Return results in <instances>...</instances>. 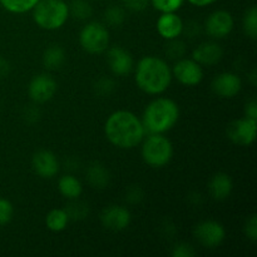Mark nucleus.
Masks as SVG:
<instances>
[{"label":"nucleus","mask_w":257,"mask_h":257,"mask_svg":"<svg viewBox=\"0 0 257 257\" xmlns=\"http://www.w3.org/2000/svg\"><path fill=\"white\" fill-rule=\"evenodd\" d=\"M104 132L113 146L122 150H131L142 142L146 128L135 113L130 110H117L105 120Z\"/></svg>","instance_id":"f257e3e1"},{"label":"nucleus","mask_w":257,"mask_h":257,"mask_svg":"<svg viewBox=\"0 0 257 257\" xmlns=\"http://www.w3.org/2000/svg\"><path fill=\"white\" fill-rule=\"evenodd\" d=\"M172 82V70L167 63L158 57L148 55L138 62L136 68V83L147 94L166 92Z\"/></svg>","instance_id":"f03ea898"},{"label":"nucleus","mask_w":257,"mask_h":257,"mask_svg":"<svg viewBox=\"0 0 257 257\" xmlns=\"http://www.w3.org/2000/svg\"><path fill=\"white\" fill-rule=\"evenodd\" d=\"M180 108L168 98H157L147 105L143 114V125L150 133L168 132L177 123Z\"/></svg>","instance_id":"7ed1b4c3"},{"label":"nucleus","mask_w":257,"mask_h":257,"mask_svg":"<svg viewBox=\"0 0 257 257\" xmlns=\"http://www.w3.org/2000/svg\"><path fill=\"white\" fill-rule=\"evenodd\" d=\"M69 15V7L63 0H39L33 8V19L44 30L60 29Z\"/></svg>","instance_id":"20e7f679"},{"label":"nucleus","mask_w":257,"mask_h":257,"mask_svg":"<svg viewBox=\"0 0 257 257\" xmlns=\"http://www.w3.org/2000/svg\"><path fill=\"white\" fill-rule=\"evenodd\" d=\"M142 158L148 166L155 168L163 167L173 156V146L162 133H151L142 145Z\"/></svg>","instance_id":"39448f33"},{"label":"nucleus","mask_w":257,"mask_h":257,"mask_svg":"<svg viewBox=\"0 0 257 257\" xmlns=\"http://www.w3.org/2000/svg\"><path fill=\"white\" fill-rule=\"evenodd\" d=\"M79 43L87 53L100 54L109 47V32L100 23L92 22L80 30Z\"/></svg>","instance_id":"423d86ee"},{"label":"nucleus","mask_w":257,"mask_h":257,"mask_svg":"<svg viewBox=\"0 0 257 257\" xmlns=\"http://www.w3.org/2000/svg\"><path fill=\"white\" fill-rule=\"evenodd\" d=\"M195 236L198 242L208 248H215L223 242L226 237L225 227L217 221H202L195 227Z\"/></svg>","instance_id":"0eeeda50"},{"label":"nucleus","mask_w":257,"mask_h":257,"mask_svg":"<svg viewBox=\"0 0 257 257\" xmlns=\"http://www.w3.org/2000/svg\"><path fill=\"white\" fill-rule=\"evenodd\" d=\"M257 120L251 118H240L231 122L227 127V137L238 146L252 145L256 138Z\"/></svg>","instance_id":"6e6552de"},{"label":"nucleus","mask_w":257,"mask_h":257,"mask_svg":"<svg viewBox=\"0 0 257 257\" xmlns=\"http://www.w3.org/2000/svg\"><path fill=\"white\" fill-rule=\"evenodd\" d=\"M171 70L172 77H175L181 84L188 87L200 84L203 79L202 65L193 59H180Z\"/></svg>","instance_id":"1a4fd4ad"},{"label":"nucleus","mask_w":257,"mask_h":257,"mask_svg":"<svg viewBox=\"0 0 257 257\" xmlns=\"http://www.w3.org/2000/svg\"><path fill=\"white\" fill-rule=\"evenodd\" d=\"M58 89L57 82L49 74L35 75L29 83L28 93L35 103H45L52 99Z\"/></svg>","instance_id":"9d476101"},{"label":"nucleus","mask_w":257,"mask_h":257,"mask_svg":"<svg viewBox=\"0 0 257 257\" xmlns=\"http://www.w3.org/2000/svg\"><path fill=\"white\" fill-rule=\"evenodd\" d=\"M206 32L215 39H222L227 37L233 29V18L226 10L213 12L206 20Z\"/></svg>","instance_id":"9b49d317"},{"label":"nucleus","mask_w":257,"mask_h":257,"mask_svg":"<svg viewBox=\"0 0 257 257\" xmlns=\"http://www.w3.org/2000/svg\"><path fill=\"white\" fill-rule=\"evenodd\" d=\"M100 221L107 230L118 232L125 230L130 226L131 212L123 206L113 205L103 210Z\"/></svg>","instance_id":"f8f14e48"},{"label":"nucleus","mask_w":257,"mask_h":257,"mask_svg":"<svg viewBox=\"0 0 257 257\" xmlns=\"http://www.w3.org/2000/svg\"><path fill=\"white\" fill-rule=\"evenodd\" d=\"M212 90L221 98H232L240 93L242 88L241 78L235 73L225 72L218 74L212 82Z\"/></svg>","instance_id":"ddd939ff"},{"label":"nucleus","mask_w":257,"mask_h":257,"mask_svg":"<svg viewBox=\"0 0 257 257\" xmlns=\"http://www.w3.org/2000/svg\"><path fill=\"white\" fill-rule=\"evenodd\" d=\"M107 62L109 69L115 75H125L133 69L132 55L122 47L109 48L107 53Z\"/></svg>","instance_id":"4468645a"},{"label":"nucleus","mask_w":257,"mask_h":257,"mask_svg":"<svg viewBox=\"0 0 257 257\" xmlns=\"http://www.w3.org/2000/svg\"><path fill=\"white\" fill-rule=\"evenodd\" d=\"M32 166L34 172L42 178H53L59 171V162L50 151H39L33 156Z\"/></svg>","instance_id":"2eb2a0df"},{"label":"nucleus","mask_w":257,"mask_h":257,"mask_svg":"<svg viewBox=\"0 0 257 257\" xmlns=\"http://www.w3.org/2000/svg\"><path fill=\"white\" fill-rule=\"evenodd\" d=\"M157 32L163 39H177L183 32V22L176 13H162L157 20Z\"/></svg>","instance_id":"dca6fc26"},{"label":"nucleus","mask_w":257,"mask_h":257,"mask_svg":"<svg viewBox=\"0 0 257 257\" xmlns=\"http://www.w3.org/2000/svg\"><path fill=\"white\" fill-rule=\"evenodd\" d=\"M223 50L220 44L215 42L201 43L192 53V59L200 65H215L222 59Z\"/></svg>","instance_id":"f3484780"},{"label":"nucleus","mask_w":257,"mask_h":257,"mask_svg":"<svg viewBox=\"0 0 257 257\" xmlns=\"http://www.w3.org/2000/svg\"><path fill=\"white\" fill-rule=\"evenodd\" d=\"M233 183L230 176L227 173H216L210 181L208 185V190H210V195L212 196L215 200L223 201L228 198V196L232 192Z\"/></svg>","instance_id":"a211bd4d"},{"label":"nucleus","mask_w":257,"mask_h":257,"mask_svg":"<svg viewBox=\"0 0 257 257\" xmlns=\"http://www.w3.org/2000/svg\"><path fill=\"white\" fill-rule=\"evenodd\" d=\"M58 188L62 196H64L68 200H77L82 195V183L77 177L72 175H65L60 177L58 182Z\"/></svg>","instance_id":"6ab92c4d"},{"label":"nucleus","mask_w":257,"mask_h":257,"mask_svg":"<svg viewBox=\"0 0 257 257\" xmlns=\"http://www.w3.org/2000/svg\"><path fill=\"white\" fill-rule=\"evenodd\" d=\"M88 182L94 188H105L109 183V172L107 168L100 163H93L87 171Z\"/></svg>","instance_id":"aec40b11"},{"label":"nucleus","mask_w":257,"mask_h":257,"mask_svg":"<svg viewBox=\"0 0 257 257\" xmlns=\"http://www.w3.org/2000/svg\"><path fill=\"white\" fill-rule=\"evenodd\" d=\"M65 62V53L59 45H50L44 50L43 54V64L47 69L57 70L63 67Z\"/></svg>","instance_id":"412c9836"},{"label":"nucleus","mask_w":257,"mask_h":257,"mask_svg":"<svg viewBox=\"0 0 257 257\" xmlns=\"http://www.w3.org/2000/svg\"><path fill=\"white\" fill-rule=\"evenodd\" d=\"M68 222H69V216L67 211L62 208H54L50 211L45 217V225L48 230L52 232H62L67 228Z\"/></svg>","instance_id":"4be33fe9"},{"label":"nucleus","mask_w":257,"mask_h":257,"mask_svg":"<svg viewBox=\"0 0 257 257\" xmlns=\"http://www.w3.org/2000/svg\"><path fill=\"white\" fill-rule=\"evenodd\" d=\"M38 2L39 0H0V4L8 12L14 13V14H24L33 10Z\"/></svg>","instance_id":"5701e85b"},{"label":"nucleus","mask_w":257,"mask_h":257,"mask_svg":"<svg viewBox=\"0 0 257 257\" xmlns=\"http://www.w3.org/2000/svg\"><path fill=\"white\" fill-rule=\"evenodd\" d=\"M69 7V14L77 19L84 20L92 15V7L85 0H73Z\"/></svg>","instance_id":"b1692460"},{"label":"nucleus","mask_w":257,"mask_h":257,"mask_svg":"<svg viewBox=\"0 0 257 257\" xmlns=\"http://www.w3.org/2000/svg\"><path fill=\"white\" fill-rule=\"evenodd\" d=\"M243 29L247 37L251 39H256L257 37V9L256 7H251L246 12L245 18H243Z\"/></svg>","instance_id":"393cba45"},{"label":"nucleus","mask_w":257,"mask_h":257,"mask_svg":"<svg viewBox=\"0 0 257 257\" xmlns=\"http://www.w3.org/2000/svg\"><path fill=\"white\" fill-rule=\"evenodd\" d=\"M185 0H151L156 10L161 13H176Z\"/></svg>","instance_id":"a878e982"},{"label":"nucleus","mask_w":257,"mask_h":257,"mask_svg":"<svg viewBox=\"0 0 257 257\" xmlns=\"http://www.w3.org/2000/svg\"><path fill=\"white\" fill-rule=\"evenodd\" d=\"M105 22L109 25H120L125 19L124 10L117 5H112L104 13Z\"/></svg>","instance_id":"bb28decb"},{"label":"nucleus","mask_w":257,"mask_h":257,"mask_svg":"<svg viewBox=\"0 0 257 257\" xmlns=\"http://www.w3.org/2000/svg\"><path fill=\"white\" fill-rule=\"evenodd\" d=\"M14 213V208L10 201L5 198H0V226H4L10 222Z\"/></svg>","instance_id":"cd10ccee"},{"label":"nucleus","mask_w":257,"mask_h":257,"mask_svg":"<svg viewBox=\"0 0 257 257\" xmlns=\"http://www.w3.org/2000/svg\"><path fill=\"white\" fill-rule=\"evenodd\" d=\"M171 42V44L168 45L167 49H166V53L170 55L171 58H181L183 54H185V44L182 42H178L177 39L168 40Z\"/></svg>","instance_id":"c85d7f7f"},{"label":"nucleus","mask_w":257,"mask_h":257,"mask_svg":"<svg viewBox=\"0 0 257 257\" xmlns=\"http://www.w3.org/2000/svg\"><path fill=\"white\" fill-rule=\"evenodd\" d=\"M195 255H196V251L193 250L192 246L185 242L177 243L172 250L173 257H192Z\"/></svg>","instance_id":"c756f323"},{"label":"nucleus","mask_w":257,"mask_h":257,"mask_svg":"<svg viewBox=\"0 0 257 257\" xmlns=\"http://www.w3.org/2000/svg\"><path fill=\"white\" fill-rule=\"evenodd\" d=\"M67 211L68 216H69V220L70 218H74V220H79V218H84L85 215H87L88 210L84 205L82 203H74V205H70L69 208Z\"/></svg>","instance_id":"7c9ffc66"},{"label":"nucleus","mask_w":257,"mask_h":257,"mask_svg":"<svg viewBox=\"0 0 257 257\" xmlns=\"http://www.w3.org/2000/svg\"><path fill=\"white\" fill-rule=\"evenodd\" d=\"M245 235L247 236L248 240H251L252 242L257 241V217L256 215H252L247 220L245 225Z\"/></svg>","instance_id":"2f4dec72"},{"label":"nucleus","mask_w":257,"mask_h":257,"mask_svg":"<svg viewBox=\"0 0 257 257\" xmlns=\"http://www.w3.org/2000/svg\"><path fill=\"white\" fill-rule=\"evenodd\" d=\"M113 89H114V82L112 79H109V78H102L95 84V90L99 94H109Z\"/></svg>","instance_id":"473e14b6"},{"label":"nucleus","mask_w":257,"mask_h":257,"mask_svg":"<svg viewBox=\"0 0 257 257\" xmlns=\"http://www.w3.org/2000/svg\"><path fill=\"white\" fill-rule=\"evenodd\" d=\"M123 5L127 8L128 10H132V12H143V10L147 8L148 2L150 0H122Z\"/></svg>","instance_id":"72a5a7b5"},{"label":"nucleus","mask_w":257,"mask_h":257,"mask_svg":"<svg viewBox=\"0 0 257 257\" xmlns=\"http://www.w3.org/2000/svg\"><path fill=\"white\" fill-rule=\"evenodd\" d=\"M245 117L257 120V102L255 99H251L245 105Z\"/></svg>","instance_id":"f704fd0d"},{"label":"nucleus","mask_w":257,"mask_h":257,"mask_svg":"<svg viewBox=\"0 0 257 257\" xmlns=\"http://www.w3.org/2000/svg\"><path fill=\"white\" fill-rule=\"evenodd\" d=\"M127 200L132 203L140 202V201L142 200V191H141L138 187L131 188V190L127 192Z\"/></svg>","instance_id":"c9c22d12"},{"label":"nucleus","mask_w":257,"mask_h":257,"mask_svg":"<svg viewBox=\"0 0 257 257\" xmlns=\"http://www.w3.org/2000/svg\"><path fill=\"white\" fill-rule=\"evenodd\" d=\"M8 72H9V63L4 58L0 57V77H4L5 74H8Z\"/></svg>","instance_id":"e433bc0d"},{"label":"nucleus","mask_w":257,"mask_h":257,"mask_svg":"<svg viewBox=\"0 0 257 257\" xmlns=\"http://www.w3.org/2000/svg\"><path fill=\"white\" fill-rule=\"evenodd\" d=\"M216 0H188V3H191L192 5H196V7H207V5L213 4Z\"/></svg>","instance_id":"4c0bfd02"},{"label":"nucleus","mask_w":257,"mask_h":257,"mask_svg":"<svg viewBox=\"0 0 257 257\" xmlns=\"http://www.w3.org/2000/svg\"><path fill=\"white\" fill-rule=\"evenodd\" d=\"M250 79H251V83H252V85H256L257 80H256V69H252V72H251L250 74Z\"/></svg>","instance_id":"58836bf2"}]
</instances>
